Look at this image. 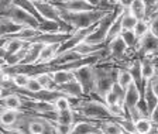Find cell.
<instances>
[{"mask_svg":"<svg viewBox=\"0 0 158 134\" xmlns=\"http://www.w3.org/2000/svg\"><path fill=\"white\" fill-rule=\"evenodd\" d=\"M95 68V92L93 95H96L100 100H103L105 95L109 90H112V88L116 83V76H117V69L116 64L113 62H98L93 65Z\"/></svg>","mask_w":158,"mask_h":134,"instance_id":"6da1fadb","label":"cell"},{"mask_svg":"<svg viewBox=\"0 0 158 134\" xmlns=\"http://www.w3.org/2000/svg\"><path fill=\"white\" fill-rule=\"evenodd\" d=\"M61 10V19L68 24L73 31L76 30H85V28H90L99 24V21L109 14L110 11H106L102 9H95L92 11H83V13H69L66 10Z\"/></svg>","mask_w":158,"mask_h":134,"instance_id":"7a4b0ae2","label":"cell"},{"mask_svg":"<svg viewBox=\"0 0 158 134\" xmlns=\"http://www.w3.org/2000/svg\"><path fill=\"white\" fill-rule=\"evenodd\" d=\"M72 109L75 113H79L83 119L93 121H103L113 119L107 106L103 100H95V99H78L75 105L72 103Z\"/></svg>","mask_w":158,"mask_h":134,"instance_id":"3957f363","label":"cell"},{"mask_svg":"<svg viewBox=\"0 0 158 134\" xmlns=\"http://www.w3.org/2000/svg\"><path fill=\"white\" fill-rule=\"evenodd\" d=\"M120 10H122V9H118L117 11H116V9H114L113 11H110L109 14H106V16L103 17L100 21H99L98 26L95 27V30H93L92 33L86 37L85 43L93 44V45H103V44H106V45H107L109 28H110L112 23L114 21V19L117 17V14H118V11H120Z\"/></svg>","mask_w":158,"mask_h":134,"instance_id":"277c9868","label":"cell"},{"mask_svg":"<svg viewBox=\"0 0 158 134\" xmlns=\"http://www.w3.org/2000/svg\"><path fill=\"white\" fill-rule=\"evenodd\" d=\"M2 16L9 17L10 20H13L14 23L21 27H34V28H38L40 24L43 23L41 20H38L35 16H33V14L30 13V11H27L26 9H23V7H20V6H16V4H14L11 9L7 10V11L2 13Z\"/></svg>","mask_w":158,"mask_h":134,"instance_id":"5b68a950","label":"cell"},{"mask_svg":"<svg viewBox=\"0 0 158 134\" xmlns=\"http://www.w3.org/2000/svg\"><path fill=\"white\" fill-rule=\"evenodd\" d=\"M73 73H75L76 81L83 88L85 95H93V92H95V68H93V65L82 66V68L73 71Z\"/></svg>","mask_w":158,"mask_h":134,"instance_id":"8992f818","label":"cell"},{"mask_svg":"<svg viewBox=\"0 0 158 134\" xmlns=\"http://www.w3.org/2000/svg\"><path fill=\"white\" fill-rule=\"evenodd\" d=\"M135 52L138 54V58L145 57H158V37L150 31L143 38L138 40V44L135 47Z\"/></svg>","mask_w":158,"mask_h":134,"instance_id":"52a82bcc","label":"cell"},{"mask_svg":"<svg viewBox=\"0 0 158 134\" xmlns=\"http://www.w3.org/2000/svg\"><path fill=\"white\" fill-rule=\"evenodd\" d=\"M33 3L43 20H47V21H64L61 19V10H59L58 6L49 3L47 0H35Z\"/></svg>","mask_w":158,"mask_h":134,"instance_id":"ba28073f","label":"cell"},{"mask_svg":"<svg viewBox=\"0 0 158 134\" xmlns=\"http://www.w3.org/2000/svg\"><path fill=\"white\" fill-rule=\"evenodd\" d=\"M128 52V47L123 41L122 37H116L107 44V57L113 61H124Z\"/></svg>","mask_w":158,"mask_h":134,"instance_id":"9c48e42d","label":"cell"},{"mask_svg":"<svg viewBox=\"0 0 158 134\" xmlns=\"http://www.w3.org/2000/svg\"><path fill=\"white\" fill-rule=\"evenodd\" d=\"M143 100V92L138 89V86L133 82L131 85L126 89V95H124V102H123V107L126 109V113L127 110L133 107H137Z\"/></svg>","mask_w":158,"mask_h":134,"instance_id":"30bf717a","label":"cell"},{"mask_svg":"<svg viewBox=\"0 0 158 134\" xmlns=\"http://www.w3.org/2000/svg\"><path fill=\"white\" fill-rule=\"evenodd\" d=\"M30 43L23 41L20 38H4L2 40V61L7 58L11 54L19 52L20 49H23L24 47H27Z\"/></svg>","mask_w":158,"mask_h":134,"instance_id":"8fae6325","label":"cell"},{"mask_svg":"<svg viewBox=\"0 0 158 134\" xmlns=\"http://www.w3.org/2000/svg\"><path fill=\"white\" fill-rule=\"evenodd\" d=\"M126 68L128 69V72L131 73L133 81L134 83L138 86V89L141 92H144V86H145V81L143 78V72H141V59L140 58H134L126 65Z\"/></svg>","mask_w":158,"mask_h":134,"instance_id":"7c38bea8","label":"cell"},{"mask_svg":"<svg viewBox=\"0 0 158 134\" xmlns=\"http://www.w3.org/2000/svg\"><path fill=\"white\" fill-rule=\"evenodd\" d=\"M56 90L71 99H76V100L78 99H83V96H86L85 92H83V88L81 86V83L78 81H72L62 86H56Z\"/></svg>","mask_w":158,"mask_h":134,"instance_id":"4fadbf2b","label":"cell"},{"mask_svg":"<svg viewBox=\"0 0 158 134\" xmlns=\"http://www.w3.org/2000/svg\"><path fill=\"white\" fill-rule=\"evenodd\" d=\"M99 126H100V121H93V120H88V119H82V120H78L75 124H73L71 134L95 133V131H99Z\"/></svg>","mask_w":158,"mask_h":134,"instance_id":"5bb4252c","label":"cell"},{"mask_svg":"<svg viewBox=\"0 0 158 134\" xmlns=\"http://www.w3.org/2000/svg\"><path fill=\"white\" fill-rule=\"evenodd\" d=\"M21 115H23V110H11V109L2 107V119H0L2 120V127H17Z\"/></svg>","mask_w":158,"mask_h":134,"instance_id":"9a60e30c","label":"cell"},{"mask_svg":"<svg viewBox=\"0 0 158 134\" xmlns=\"http://www.w3.org/2000/svg\"><path fill=\"white\" fill-rule=\"evenodd\" d=\"M141 59V72H143V78L145 82H150L151 79H154L158 75V66L155 64L154 57H145Z\"/></svg>","mask_w":158,"mask_h":134,"instance_id":"2e32d148","label":"cell"},{"mask_svg":"<svg viewBox=\"0 0 158 134\" xmlns=\"http://www.w3.org/2000/svg\"><path fill=\"white\" fill-rule=\"evenodd\" d=\"M59 9L66 10L69 13H83V11H92L95 10V7L88 0H69L68 3H65Z\"/></svg>","mask_w":158,"mask_h":134,"instance_id":"e0dca14e","label":"cell"},{"mask_svg":"<svg viewBox=\"0 0 158 134\" xmlns=\"http://www.w3.org/2000/svg\"><path fill=\"white\" fill-rule=\"evenodd\" d=\"M49 73H51L56 86H62V85L69 83V82L76 81L75 73L72 71H66V69H49Z\"/></svg>","mask_w":158,"mask_h":134,"instance_id":"ac0fdd59","label":"cell"},{"mask_svg":"<svg viewBox=\"0 0 158 134\" xmlns=\"http://www.w3.org/2000/svg\"><path fill=\"white\" fill-rule=\"evenodd\" d=\"M23 106H24V100L17 92L2 96V107L11 109V110H21Z\"/></svg>","mask_w":158,"mask_h":134,"instance_id":"d6986e66","label":"cell"},{"mask_svg":"<svg viewBox=\"0 0 158 134\" xmlns=\"http://www.w3.org/2000/svg\"><path fill=\"white\" fill-rule=\"evenodd\" d=\"M0 23H2V28H0V31H2V40L13 37L14 34L19 33L20 30L23 28L21 26H19V24L14 23L13 20H10L9 17H4V16H2Z\"/></svg>","mask_w":158,"mask_h":134,"instance_id":"ffe728a7","label":"cell"},{"mask_svg":"<svg viewBox=\"0 0 158 134\" xmlns=\"http://www.w3.org/2000/svg\"><path fill=\"white\" fill-rule=\"evenodd\" d=\"M143 100H144L145 107H147V113H148V116H150L152 111H154V109L158 106V98L152 93L150 82H145L144 92H143Z\"/></svg>","mask_w":158,"mask_h":134,"instance_id":"44dd1931","label":"cell"},{"mask_svg":"<svg viewBox=\"0 0 158 134\" xmlns=\"http://www.w3.org/2000/svg\"><path fill=\"white\" fill-rule=\"evenodd\" d=\"M99 131L102 134H124V130L118 124V121L116 119H109V120L100 121Z\"/></svg>","mask_w":158,"mask_h":134,"instance_id":"7402d4cb","label":"cell"},{"mask_svg":"<svg viewBox=\"0 0 158 134\" xmlns=\"http://www.w3.org/2000/svg\"><path fill=\"white\" fill-rule=\"evenodd\" d=\"M75 110L73 109H69V110H64V111H56V117L54 120L55 124L59 126H69V127H73L75 124Z\"/></svg>","mask_w":158,"mask_h":134,"instance_id":"603a6c76","label":"cell"},{"mask_svg":"<svg viewBox=\"0 0 158 134\" xmlns=\"http://www.w3.org/2000/svg\"><path fill=\"white\" fill-rule=\"evenodd\" d=\"M33 76L38 81V83L41 85V88L44 90H56V85H55V82H54L52 76H51V73H49V71L40 72V73H35Z\"/></svg>","mask_w":158,"mask_h":134,"instance_id":"cb8c5ba5","label":"cell"},{"mask_svg":"<svg viewBox=\"0 0 158 134\" xmlns=\"http://www.w3.org/2000/svg\"><path fill=\"white\" fill-rule=\"evenodd\" d=\"M133 82L134 81H133V76H131V73L128 72V69L126 68V66H118L117 76H116V83L126 90Z\"/></svg>","mask_w":158,"mask_h":134,"instance_id":"d4e9b609","label":"cell"},{"mask_svg":"<svg viewBox=\"0 0 158 134\" xmlns=\"http://www.w3.org/2000/svg\"><path fill=\"white\" fill-rule=\"evenodd\" d=\"M135 128H137V134H154L155 126L150 117H143L138 121H135Z\"/></svg>","mask_w":158,"mask_h":134,"instance_id":"484cf974","label":"cell"},{"mask_svg":"<svg viewBox=\"0 0 158 134\" xmlns=\"http://www.w3.org/2000/svg\"><path fill=\"white\" fill-rule=\"evenodd\" d=\"M128 11L137 20H147V7H145L143 0H134V3Z\"/></svg>","mask_w":158,"mask_h":134,"instance_id":"4316f807","label":"cell"},{"mask_svg":"<svg viewBox=\"0 0 158 134\" xmlns=\"http://www.w3.org/2000/svg\"><path fill=\"white\" fill-rule=\"evenodd\" d=\"M30 78H31V75L24 73V72H17L14 75H10V79H11L16 89H26L30 82Z\"/></svg>","mask_w":158,"mask_h":134,"instance_id":"83f0119b","label":"cell"},{"mask_svg":"<svg viewBox=\"0 0 158 134\" xmlns=\"http://www.w3.org/2000/svg\"><path fill=\"white\" fill-rule=\"evenodd\" d=\"M138 20L133 16L128 10H124L122 14V26H123V31L124 30H134L137 26Z\"/></svg>","mask_w":158,"mask_h":134,"instance_id":"f1b7e54d","label":"cell"},{"mask_svg":"<svg viewBox=\"0 0 158 134\" xmlns=\"http://www.w3.org/2000/svg\"><path fill=\"white\" fill-rule=\"evenodd\" d=\"M120 37L123 38L126 45L128 47V49H135V47H137V44H138V38L133 30H124V31L120 34Z\"/></svg>","mask_w":158,"mask_h":134,"instance_id":"f546056e","label":"cell"},{"mask_svg":"<svg viewBox=\"0 0 158 134\" xmlns=\"http://www.w3.org/2000/svg\"><path fill=\"white\" fill-rule=\"evenodd\" d=\"M54 107H55L56 111H64V110L72 109L71 98H68V96H65V95H59L58 98L54 100Z\"/></svg>","mask_w":158,"mask_h":134,"instance_id":"4dcf8cb0","label":"cell"},{"mask_svg":"<svg viewBox=\"0 0 158 134\" xmlns=\"http://www.w3.org/2000/svg\"><path fill=\"white\" fill-rule=\"evenodd\" d=\"M103 103H105L106 106H116V105H122L123 106V100L122 98L118 96L117 92H114L112 89V90H109L107 93L105 95V98H103Z\"/></svg>","mask_w":158,"mask_h":134,"instance_id":"1f68e13d","label":"cell"},{"mask_svg":"<svg viewBox=\"0 0 158 134\" xmlns=\"http://www.w3.org/2000/svg\"><path fill=\"white\" fill-rule=\"evenodd\" d=\"M118 124L122 126V128L124 130V133H130V134H137V128H135V123L131 120L130 117L124 116L122 119H117Z\"/></svg>","mask_w":158,"mask_h":134,"instance_id":"d6a6232c","label":"cell"},{"mask_svg":"<svg viewBox=\"0 0 158 134\" xmlns=\"http://www.w3.org/2000/svg\"><path fill=\"white\" fill-rule=\"evenodd\" d=\"M133 31L135 33L138 40L143 38L145 34L150 33V20H138L137 26H135V28Z\"/></svg>","mask_w":158,"mask_h":134,"instance_id":"836d02e7","label":"cell"},{"mask_svg":"<svg viewBox=\"0 0 158 134\" xmlns=\"http://www.w3.org/2000/svg\"><path fill=\"white\" fill-rule=\"evenodd\" d=\"M41 90H44V89L41 88V85L38 83V81H37L34 76H31V78H30L28 85H27V88H26V92L31 96V98H33V96H35L37 93H40Z\"/></svg>","mask_w":158,"mask_h":134,"instance_id":"e575fe53","label":"cell"},{"mask_svg":"<svg viewBox=\"0 0 158 134\" xmlns=\"http://www.w3.org/2000/svg\"><path fill=\"white\" fill-rule=\"evenodd\" d=\"M150 31L158 37V14H155L150 19Z\"/></svg>","mask_w":158,"mask_h":134,"instance_id":"d590c367","label":"cell"},{"mask_svg":"<svg viewBox=\"0 0 158 134\" xmlns=\"http://www.w3.org/2000/svg\"><path fill=\"white\" fill-rule=\"evenodd\" d=\"M14 6V0H0V11L4 13Z\"/></svg>","mask_w":158,"mask_h":134,"instance_id":"8d00e7d4","label":"cell"},{"mask_svg":"<svg viewBox=\"0 0 158 134\" xmlns=\"http://www.w3.org/2000/svg\"><path fill=\"white\" fill-rule=\"evenodd\" d=\"M2 134H27V133L17 127H10V128L2 127Z\"/></svg>","mask_w":158,"mask_h":134,"instance_id":"74e56055","label":"cell"},{"mask_svg":"<svg viewBox=\"0 0 158 134\" xmlns=\"http://www.w3.org/2000/svg\"><path fill=\"white\" fill-rule=\"evenodd\" d=\"M133 3H134V0H117L116 4L123 10H130V7L133 6Z\"/></svg>","mask_w":158,"mask_h":134,"instance_id":"f35d334b","label":"cell"},{"mask_svg":"<svg viewBox=\"0 0 158 134\" xmlns=\"http://www.w3.org/2000/svg\"><path fill=\"white\" fill-rule=\"evenodd\" d=\"M150 86H151L152 93H154V95L158 98V75L155 76L154 79H151V81H150Z\"/></svg>","mask_w":158,"mask_h":134,"instance_id":"ab89813d","label":"cell"},{"mask_svg":"<svg viewBox=\"0 0 158 134\" xmlns=\"http://www.w3.org/2000/svg\"><path fill=\"white\" fill-rule=\"evenodd\" d=\"M148 117H150V120H151L152 123H154V126L157 127V126H158V106L154 109V111H152V113L148 116Z\"/></svg>","mask_w":158,"mask_h":134,"instance_id":"60d3db41","label":"cell"},{"mask_svg":"<svg viewBox=\"0 0 158 134\" xmlns=\"http://www.w3.org/2000/svg\"><path fill=\"white\" fill-rule=\"evenodd\" d=\"M89 3L92 4L93 7H95V9H98L99 6H100V3H102V0H88Z\"/></svg>","mask_w":158,"mask_h":134,"instance_id":"b9f144b4","label":"cell"},{"mask_svg":"<svg viewBox=\"0 0 158 134\" xmlns=\"http://www.w3.org/2000/svg\"><path fill=\"white\" fill-rule=\"evenodd\" d=\"M90 134H102L100 131H95V133H90Z\"/></svg>","mask_w":158,"mask_h":134,"instance_id":"7bdbcfd3","label":"cell"},{"mask_svg":"<svg viewBox=\"0 0 158 134\" xmlns=\"http://www.w3.org/2000/svg\"><path fill=\"white\" fill-rule=\"evenodd\" d=\"M154 133H155V134H158V126L155 127V131H154Z\"/></svg>","mask_w":158,"mask_h":134,"instance_id":"ee69618b","label":"cell"}]
</instances>
